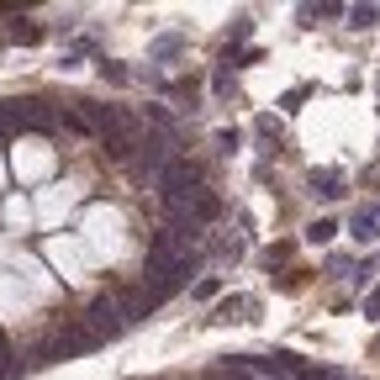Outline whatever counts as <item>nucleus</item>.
Segmentation results:
<instances>
[{
  "label": "nucleus",
  "instance_id": "2",
  "mask_svg": "<svg viewBox=\"0 0 380 380\" xmlns=\"http://www.w3.org/2000/svg\"><path fill=\"white\" fill-rule=\"evenodd\" d=\"M243 306H249V301H243V296H227V301L216 306V322H233V311H243Z\"/></svg>",
  "mask_w": 380,
  "mask_h": 380
},
{
  "label": "nucleus",
  "instance_id": "3",
  "mask_svg": "<svg viewBox=\"0 0 380 380\" xmlns=\"http://www.w3.org/2000/svg\"><path fill=\"white\" fill-rule=\"evenodd\" d=\"M375 349H380V344H375Z\"/></svg>",
  "mask_w": 380,
  "mask_h": 380
},
{
  "label": "nucleus",
  "instance_id": "1",
  "mask_svg": "<svg viewBox=\"0 0 380 380\" xmlns=\"http://www.w3.org/2000/svg\"><path fill=\"white\" fill-rule=\"evenodd\" d=\"M6 37H11V43H43V26H37V21H16Z\"/></svg>",
  "mask_w": 380,
  "mask_h": 380
}]
</instances>
